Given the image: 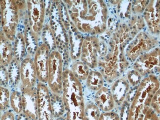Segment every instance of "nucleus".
Masks as SVG:
<instances>
[{"label": "nucleus", "instance_id": "3", "mask_svg": "<svg viewBox=\"0 0 160 120\" xmlns=\"http://www.w3.org/2000/svg\"><path fill=\"white\" fill-rule=\"evenodd\" d=\"M157 43L158 41L153 36L146 32H139L127 46L126 56L132 61H135L140 56L151 51Z\"/></svg>", "mask_w": 160, "mask_h": 120}, {"label": "nucleus", "instance_id": "11", "mask_svg": "<svg viewBox=\"0 0 160 120\" xmlns=\"http://www.w3.org/2000/svg\"><path fill=\"white\" fill-rule=\"evenodd\" d=\"M20 76L25 88H32L38 78L35 64L31 60H26L21 64Z\"/></svg>", "mask_w": 160, "mask_h": 120}, {"label": "nucleus", "instance_id": "24", "mask_svg": "<svg viewBox=\"0 0 160 120\" xmlns=\"http://www.w3.org/2000/svg\"><path fill=\"white\" fill-rule=\"evenodd\" d=\"M146 1H138L133 5V9L136 12L140 13L144 11L149 2H146Z\"/></svg>", "mask_w": 160, "mask_h": 120}, {"label": "nucleus", "instance_id": "20", "mask_svg": "<svg viewBox=\"0 0 160 120\" xmlns=\"http://www.w3.org/2000/svg\"><path fill=\"white\" fill-rule=\"evenodd\" d=\"M1 109H5L7 108L9 101H11V97L8 90L4 87H1Z\"/></svg>", "mask_w": 160, "mask_h": 120}, {"label": "nucleus", "instance_id": "9", "mask_svg": "<svg viewBox=\"0 0 160 120\" xmlns=\"http://www.w3.org/2000/svg\"><path fill=\"white\" fill-rule=\"evenodd\" d=\"M99 44L96 39L87 38L82 44L81 59L88 67L95 68L97 67V55Z\"/></svg>", "mask_w": 160, "mask_h": 120}, {"label": "nucleus", "instance_id": "23", "mask_svg": "<svg viewBox=\"0 0 160 120\" xmlns=\"http://www.w3.org/2000/svg\"><path fill=\"white\" fill-rule=\"evenodd\" d=\"M123 104V107L121 111L120 120H128L130 106L126 102H124Z\"/></svg>", "mask_w": 160, "mask_h": 120}, {"label": "nucleus", "instance_id": "26", "mask_svg": "<svg viewBox=\"0 0 160 120\" xmlns=\"http://www.w3.org/2000/svg\"><path fill=\"white\" fill-rule=\"evenodd\" d=\"M1 120H15V116L12 112H6L2 116Z\"/></svg>", "mask_w": 160, "mask_h": 120}, {"label": "nucleus", "instance_id": "2", "mask_svg": "<svg viewBox=\"0 0 160 120\" xmlns=\"http://www.w3.org/2000/svg\"><path fill=\"white\" fill-rule=\"evenodd\" d=\"M160 88L155 75H149L140 82L129 109L128 120H143L151 107L153 96Z\"/></svg>", "mask_w": 160, "mask_h": 120}, {"label": "nucleus", "instance_id": "7", "mask_svg": "<svg viewBox=\"0 0 160 120\" xmlns=\"http://www.w3.org/2000/svg\"><path fill=\"white\" fill-rule=\"evenodd\" d=\"M38 120H53L50 95L47 87L42 83L38 85Z\"/></svg>", "mask_w": 160, "mask_h": 120}, {"label": "nucleus", "instance_id": "4", "mask_svg": "<svg viewBox=\"0 0 160 120\" xmlns=\"http://www.w3.org/2000/svg\"><path fill=\"white\" fill-rule=\"evenodd\" d=\"M133 68L142 76L160 73V49H153L140 56L136 60Z\"/></svg>", "mask_w": 160, "mask_h": 120}, {"label": "nucleus", "instance_id": "27", "mask_svg": "<svg viewBox=\"0 0 160 120\" xmlns=\"http://www.w3.org/2000/svg\"></svg>", "mask_w": 160, "mask_h": 120}, {"label": "nucleus", "instance_id": "28", "mask_svg": "<svg viewBox=\"0 0 160 120\" xmlns=\"http://www.w3.org/2000/svg\"></svg>", "mask_w": 160, "mask_h": 120}, {"label": "nucleus", "instance_id": "8", "mask_svg": "<svg viewBox=\"0 0 160 120\" xmlns=\"http://www.w3.org/2000/svg\"><path fill=\"white\" fill-rule=\"evenodd\" d=\"M144 18L150 32L154 35L160 33V2L151 1L144 10Z\"/></svg>", "mask_w": 160, "mask_h": 120}, {"label": "nucleus", "instance_id": "5", "mask_svg": "<svg viewBox=\"0 0 160 120\" xmlns=\"http://www.w3.org/2000/svg\"><path fill=\"white\" fill-rule=\"evenodd\" d=\"M101 66L103 78L112 82L125 71L128 63L124 57H119L118 47L116 45L112 56L103 62Z\"/></svg>", "mask_w": 160, "mask_h": 120}, {"label": "nucleus", "instance_id": "14", "mask_svg": "<svg viewBox=\"0 0 160 120\" xmlns=\"http://www.w3.org/2000/svg\"><path fill=\"white\" fill-rule=\"evenodd\" d=\"M38 53V57L35 60V68L36 69L38 78L42 83L48 82V61L47 55L44 56L46 51L42 50Z\"/></svg>", "mask_w": 160, "mask_h": 120}, {"label": "nucleus", "instance_id": "17", "mask_svg": "<svg viewBox=\"0 0 160 120\" xmlns=\"http://www.w3.org/2000/svg\"><path fill=\"white\" fill-rule=\"evenodd\" d=\"M101 115L100 109L97 105L88 104L85 108L84 120H99Z\"/></svg>", "mask_w": 160, "mask_h": 120}, {"label": "nucleus", "instance_id": "1", "mask_svg": "<svg viewBox=\"0 0 160 120\" xmlns=\"http://www.w3.org/2000/svg\"><path fill=\"white\" fill-rule=\"evenodd\" d=\"M63 92L66 120H84L85 106L82 86L71 71L64 76Z\"/></svg>", "mask_w": 160, "mask_h": 120}, {"label": "nucleus", "instance_id": "19", "mask_svg": "<svg viewBox=\"0 0 160 120\" xmlns=\"http://www.w3.org/2000/svg\"><path fill=\"white\" fill-rule=\"evenodd\" d=\"M142 75L135 70H132L129 72L127 75V80L129 84L133 87L139 85L142 79Z\"/></svg>", "mask_w": 160, "mask_h": 120}, {"label": "nucleus", "instance_id": "16", "mask_svg": "<svg viewBox=\"0 0 160 120\" xmlns=\"http://www.w3.org/2000/svg\"><path fill=\"white\" fill-rule=\"evenodd\" d=\"M71 72L75 78L80 80L87 79L90 72L88 66L81 62H75L72 66Z\"/></svg>", "mask_w": 160, "mask_h": 120}, {"label": "nucleus", "instance_id": "13", "mask_svg": "<svg viewBox=\"0 0 160 120\" xmlns=\"http://www.w3.org/2000/svg\"><path fill=\"white\" fill-rule=\"evenodd\" d=\"M95 101L97 106L103 112H110L115 106L112 92L104 87L96 92Z\"/></svg>", "mask_w": 160, "mask_h": 120}, {"label": "nucleus", "instance_id": "22", "mask_svg": "<svg viewBox=\"0 0 160 120\" xmlns=\"http://www.w3.org/2000/svg\"><path fill=\"white\" fill-rule=\"evenodd\" d=\"M99 120H120V116L115 112H103L101 114Z\"/></svg>", "mask_w": 160, "mask_h": 120}, {"label": "nucleus", "instance_id": "12", "mask_svg": "<svg viewBox=\"0 0 160 120\" xmlns=\"http://www.w3.org/2000/svg\"><path fill=\"white\" fill-rule=\"evenodd\" d=\"M130 91V84L128 80L125 78H120L116 80L111 89L112 95L117 105H122L125 102Z\"/></svg>", "mask_w": 160, "mask_h": 120}, {"label": "nucleus", "instance_id": "10", "mask_svg": "<svg viewBox=\"0 0 160 120\" xmlns=\"http://www.w3.org/2000/svg\"><path fill=\"white\" fill-rule=\"evenodd\" d=\"M23 112L30 120H38L37 94L32 88H25L22 95Z\"/></svg>", "mask_w": 160, "mask_h": 120}, {"label": "nucleus", "instance_id": "6", "mask_svg": "<svg viewBox=\"0 0 160 120\" xmlns=\"http://www.w3.org/2000/svg\"><path fill=\"white\" fill-rule=\"evenodd\" d=\"M54 55L48 60L49 87L54 93L60 94L63 91V72L62 64L60 57Z\"/></svg>", "mask_w": 160, "mask_h": 120}, {"label": "nucleus", "instance_id": "15", "mask_svg": "<svg viewBox=\"0 0 160 120\" xmlns=\"http://www.w3.org/2000/svg\"><path fill=\"white\" fill-rule=\"evenodd\" d=\"M86 80V84L91 90L98 91L103 87V76L100 72L91 71L89 73Z\"/></svg>", "mask_w": 160, "mask_h": 120}, {"label": "nucleus", "instance_id": "18", "mask_svg": "<svg viewBox=\"0 0 160 120\" xmlns=\"http://www.w3.org/2000/svg\"><path fill=\"white\" fill-rule=\"evenodd\" d=\"M11 105L13 110L18 114L23 111V103L21 94L18 91H14L11 96Z\"/></svg>", "mask_w": 160, "mask_h": 120}, {"label": "nucleus", "instance_id": "25", "mask_svg": "<svg viewBox=\"0 0 160 120\" xmlns=\"http://www.w3.org/2000/svg\"><path fill=\"white\" fill-rule=\"evenodd\" d=\"M143 120H160V119L157 115V113L150 108L148 111L146 112Z\"/></svg>", "mask_w": 160, "mask_h": 120}, {"label": "nucleus", "instance_id": "21", "mask_svg": "<svg viewBox=\"0 0 160 120\" xmlns=\"http://www.w3.org/2000/svg\"><path fill=\"white\" fill-rule=\"evenodd\" d=\"M151 108L157 114H160V88L153 96L151 101Z\"/></svg>", "mask_w": 160, "mask_h": 120}]
</instances>
